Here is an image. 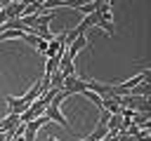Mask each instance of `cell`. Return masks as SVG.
<instances>
[{
  "label": "cell",
  "mask_w": 151,
  "mask_h": 141,
  "mask_svg": "<svg viewBox=\"0 0 151 141\" xmlns=\"http://www.w3.org/2000/svg\"><path fill=\"white\" fill-rule=\"evenodd\" d=\"M120 120H123L120 115H111V118L106 120V129H109V132H118V127H120Z\"/></svg>",
  "instance_id": "obj_7"
},
{
  "label": "cell",
  "mask_w": 151,
  "mask_h": 141,
  "mask_svg": "<svg viewBox=\"0 0 151 141\" xmlns=\"http://www.w3.org/2000/svg\"><path fill=\"white\" fill-rule=\"evenodd\" d=\"M94 12H97V19H99V28H104V33L109 38L116 35V28H113V16H111V2L106 0H97L94 2Z\"/></svg>",
  "instance_id": "obj_1"
},
{
  "label": "cell",
  "mask_w": 151,
  "mask_h": 141,
  "mask_svg": "<svg viewBox=\"0 0 151 141\" xmlns=\"http://www.w3.org/2000/svg\"><path fill=\"white\" fill-rule=\"evenodd\" d=\"M35 49H38L40 54H45V52H47V42H45V40H38V45H35Z\"/></svg>",
  "instance_id": "obj_8"
},
{
  "label": "cell",
  "mask_w": 151,
  "mask_h": 141,
  "mask_svg": "<svg viewBox=\"0 0 151 141\" xmlns=\"http://www.w3.org/2000/svg\"><path fill=\"white\" fill-rule=\"evenodd\" d=\"M2 7H5V2H0V12H2Z\"/></svg>",
  "instance_id": "obj_10"
},
{
  "label": "cell",
  "mask_w": 151,
  "mask_h": 141,
  "mask_svg": "<svg viewBox=\"0 0 151 141\" xmlns=\"http://www.w3.org/2000/svg\"><path fill=\"white\" fill-rule=\"evenodd\" d=\"M45 141H57V139H54V136H47V139H45Z\"/></svg>",
  "instance_id": "obj_9"
},
{
  "label": "cell",
  "mask_w": 151,
  "mask_h": 141,
  "mask_svg": "<svg viewBox=\"0 0 151 141\" xmlns=\"http://www.w3.org/2000/svg\"><path fill=\"white\" fill-rule=\"evenodd\" d=\"M42 115H45V118H47V120H50V122H52V120H57V122H59V125H64V127H66V129H68V127H71V125H68V120H66V118H64V113H61V110H59V108H57V106H47V108H45V113H42Z\"/></svg>",
  "instance_id": "obj_3"
},
{
  "label": "cell",
  "mask_w": 151,
  "mask_h": 141,
  "mask_svg": "<svg viewBox=\"0 0 151 141\" xmlns=\"http://www.w3.org/2000/svg\"><path fill=\"white\" fill-rule=\"evenodd\" d=\"M127 96H151V82H149V80H146V82H139L137 87L130 89Z\"/></svg>",
  "instance_id": "obj_5"
},
{
  "label": "cell",
  "mask_w": 151,
  "mask_h": 141,
  "mask_svg": "<svg viewBox=\"0 0 151 141\" xmlns=\"http://www.w3.org/2000/svg\"><path fill=\"white\" fill-rule=\"evenodd\" d=\"M85 89H87V82L80 80L78 75L64 78V92H68V96H73V94H83Z\"/></svg>",
  "instance_id": "obj_2"
},
{
  "label": "cell",
  "mask_w": 151,
  "mask_h": 141,
  "mask_svg": "<svg viewBox=\"0 0 151 141\" xmlns=\"http://www.w3.org/2000/svg\"><path fill=\"white\" fill-rule=\"evenodd\" d=\"M17 125H19V115L7 113V115H5V120H0V132H5V134H7V132H12Z\"/></svg>",
  "instance_id": "obj_4"
},
{
  "label": "cell",
  "mask_w": 151,
  "mask_h": 141,
  "mask_svg": "<svg viewBox=\"0 0 151 141\" xmlns=\"http://www.w3.org/2000/svg\"><path fill=\"white\" fill-rule=\"evenodd\" d=\"M106 134H109V129H106V125H104V122H99V125L94 127V132H92L90 136H85V139H87V141H99V139H104Z\"/></svg>",
  "instance_id": "obj_6"
}]
</instances>
